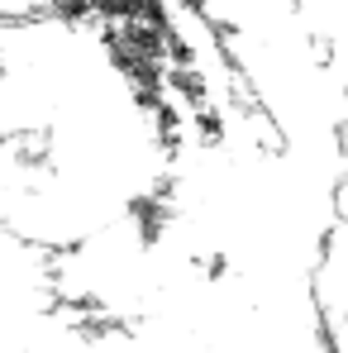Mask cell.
<instances>
[{
  "label": "cell",
  "instance_id": "6da1fadb",
  "mask_svg": "<svg viewBox=\"0 0 348 353\" xmlns=\"http://www.w3.org/2000/svg\"><path fill=\"white\" fill-rule=\"evenodd\" d=\"M67 0H0V24H14V19H29V14H43V10H58Z\"/></svg>",
  "mask_w": 348,
  "mask_h": 353
},
{
  "label": "cell",
  "instance_id": "7a4b0ae2",
  "mask_svg": "<svg viewBox=\"0 0 348 353\" xmlns=\"http://www.w3.org/2000/svg\"><path fill=\"white\" fill-rule=\"evenodd\" d=\"M67 5H101V0H67Z\"/></svg>",
  "mask_w": 348,
  "mask_h": 353
}]
</instances>
